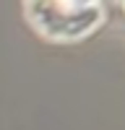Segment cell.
<instances>
[{
  "mask_svg": "<svg viewBox=\"0 0 125 130\" xmlns=\"http://www.w3.org/2000/svg\"><path fill=\"white\" fill-rule=\"evenodd\" d=\"M24 18L39 34V39L52 44H76L97 34L107 16H104V5L94 0L86 3L47 0V3H26Z\"/></svg>",
  "mask_w": 125,
  "mask_h": 130,
  "instance_id": "6da1fadb",
  "label": "cell"
},
{
  "mask_svg": "<svg viewBox=\"0 0 125 130\" xmlns=\"http://www.w3.org/2000/svg\"><path fill=\"white\" fill-rule=\"evenodd\" d=\"M122 10H125V3H122Z\"/></svg>",
  "mask_w": 125,
  "mask_h": 130,
  "instance_id": "7a4b0ae2",
  "label": "cell"
}]
</instances>
